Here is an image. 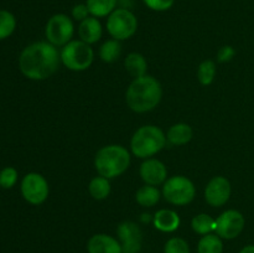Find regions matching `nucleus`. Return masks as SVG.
I'll list each match as a JSON object with an SVG mask.
<instances>
[{
  "label": "nucleus",
  "mask_w": 254,
  "mask_h": 253,
  "mask_svg": "<svg viewBox=\"0 0 254 253\" xmlns=\"http://www.w3.org/2000/svg\"><path fill=\"white\" fill-rule=\"evenodd\" d=\"M61 57L56 46L49 41H37L25 47L19 57V68L26 78L44 81L59 69Z\"/></svg>",
  "instance_id": "f257e3e1"
},
{
  "label": "nucleus",
  "mask_w": 254,
  "mask_h": 253,
  "mask_svg": "<svg viewBox=\"0 0 254 253\" xmlns=\"http://www.w3.org/2000/svg\"><path fill=\"white\" fill-rule=\"evenodd\" d=\"M163 98V88L155 77L145 74L134 78L126 93V102L135 113H146L153 111Z\"/></svg>",
  "instance_id": "f03ea898"
},
{
  "label": "nucleus",
  "mask_w": 254,
  "mask_h": 253,
  "mask_svg": "<svg viewBox=\"0 0 254 253\" xmlns=\"http://www.w3.org/2000/svg\"><path fill=\"white\" fill-rule=\"evenodd\" d=\"M130 165V153L119 144H109L97 151L94 156V168L101 176L114 179L128 170Z\"/></svg>",
  "instance_id": "7ed1b4c3"
},
{
  "label": "nucleus",
  "mask_w": 254,
  "mask_h": 253,
  "mask_svg": "<svg viewBox=\"0 0 254 253\" xmlns=\"http://www.w3.org/2000/svg\"><path fill=\"white\" fill-rule=\"evenodd\" d=\"M166 134L156 126H143L136 129L130 139V151L134 156L149 159L163 150L166 145Z\"/></svg>",
  "instance_id": "20e7f679"
},
{
  "label": "nucleus",
  "mask_w": 254,
  "mask_h": 253,
  "mask_svg": "<svg viewBox=\"0 0 254 253\" xmlns=\"http://www.w3.org/2000/svg\"><path fill=\"white\" fill-rule=\"evenodd\" d=\"M61 63L74 72L86 71L94 60V51L91 45L82 40H72L60 51Z\"/></svg>",
  "instance_id": "39448f33"
},
{
  "label": "nucleus",
  "mask_w": 254,
  "mask_h": 253,
  "mask_svg": "<svg viewBox=\"0 0 254 253\" xmlns=\"http://www.w3.org/2000/svg\"><path fill=\"white\" fill-rule=\"evenodd\" d=\"M164 198L175 206H185L192 202L196 189L192 181L184 175H174L166 179L161 190Z\"/></svg>",
  "instance_id": "423d86ee"
},
{
  "label": "nucleus",
  "mask_w": 254,
  "mask_h": 253,
  "mask_svg": "<svg viewBox=\"0 0 254 253\" xmlns=\"http://www.w3.org/2000/svg\"><path fill=\"white\" fill-rule=\"evenodd\" d=\"M138 30V19L129 9L118 7L107 20V31L118 41L130 39Z\"/></svg>",
  "instance_id": "0eeeda50"
},
{
  "label": "nucleus",
  "mask_w": 254,
  "mask_h": 253,
  "mask_svg": "<svg viewBox=\"0 0 254 253\" xmlns=\"http://www.w3.org/2000/svg\"><path fill=\"white\" fill-rule=\"evenodd\" d=\"M74 34V26L71 17L66 14H55L47 21L45 27V35L50 44L56 47H64L72 41Z\"/></svg>",
  "instance_id": "6e6552de"
},
{
  "label": "nucleus",
  "mask_w": 254,
  "mask_h": 253,
  "mask_svg": "<svg viewBox=\"0 0 254 253\" xmlns=\"http://www.w3.org/2000/svg\"><path fill=\"white\" fill-rule=\"evenodd\" d=\"M20 191L26 202L39 206L47 200L50 193L49 183L39 173H29L22 178Z\"/></svg>",
  "instance_id": "1a4fd4ad"
},
{
  "label": "nucleus",
  "mask_w": 254,
  "mask_h": 253,
  "mask_svg": "<svg viewBox=\"0 0 254 253\" xmlns=\"http://www.w3.org/2000/svg\"><path fill=\"white\" fill-rule=\"evenodd\" d=\"M246 226V218L238 210H226L216 218V235L222 240H233L242 233Z\"/></svg>",
  "instance_id": "9d476101"
},
{
  "label": "nucleus",
  "mask_w": 254,
  "mask_h": 253,
  "mask_svg": "<svg viewBox=\"0 0 254 253\" xmlns=\"http://www.w3.org/2000/svg\"><path fill=\"white\" fill-rule=\"evenodd\" d=\"M232 186L225 176H215L208 181L205 189V200L212 207H221L231 197Z\"/></svg>",
  "instance_id": "9b49d317"
},
{
  "label": "nucleus",
  "mask_w": 254,
  "mask_h": 253,
  "mask_svg": "<svg viewBox=\"0 0 254 253\" xmlns=\"http://www.w3.org/2000/svg\"><path fill=\"white\" fill-rule=\"evenodd\" d=\"M117 235L121 241L123 253H138L141 248L143 233L140 227L133 221H124L119 223Z\"/></svg>",
  "instance_id": "f8f14e48"
},
{
  "label": "nucleus",
  "mask_w": 254,
  "mask_h": 253,
  "mask_svg": "<svg viewBox=\"0 0 254 253\" xmlns=\"http://www.w3.org/2000/svg\"><path fill=\"white\" fill-rule=\"evenodd\" d=\"M139 175L146 185L158 186L165 183L168 179V168L163 161L149 158L141 163Z\"/></svg>",
  "instance_id": "ddd939ff"
},
{
  "label": "nucleus",
  "mask_w": 254,
  "mask_h": 253,
  "mask_svg": "<svg viewBox=\"0 0 254 253\" xmlns=\"http://www.w3.org/2000/svg\"><path fill=\"white\" fill-rule=\"evenodd\" d=\"M88 253H123L118 240L106 233H97L89 238L87 243Z\"/></svg>",
  "instance_id": "4468645a"
},
{
  "label": "nucleus",
  "mask_w": 254,
  "mask_h": 253,
  "mask_svg": "<svg viewBox=\"0 0 254 253\" xmlns=\"http://www.w3.org/2000/svg\"><path fill=\"white\" fill-rule=\"evenodd\" d=\"M153 223L156 230L165 233H171L175 232L180 227L181 220L178 212H175L174 210H170V208H161V210L156 211L155 215H154Z\"/></svg>",
  "instance_id": "2eb2a0df"
},
{
  "label": "nucleus",
  "mask_w": 254,
  "mask_h": 253,
  "mask_svg": "<svg viewBox=\"0 0 254 253\" xmlns=\"http://www.w3.org/2000/svg\"><path fill=\"white\" fill-rule=\"evenodd\" d=\"M102 34H103V29H102V24L98 20V17L89 16L86 20L79 22V40L84 41L86 44L92 45L98 42L101 40Z\"/></svg>",
  "instance_id": "dca6fc26"
},
{
  "label": "nucleus",
  "mask_w": 254,
  "mask_h": 253,
  "mask_svg": "<svg viewBox=\"0 0 254 253\" xmlns=\"http://www.w3.org/2000/svg\"><path fill=\"white\" fill-rule=\"evenodd\" d=\"M193 136V130L189 124L186 123H176L169 128L166 133V139L173 145H185L190 143Z\"/></svg>",
  "instance_id": "f3484780"
},
{
  "label": "nucleus",
  "mask_w": 254,
  "mask_h": 253,
  "mask_svg": "<svg viewBox=\"0 0 254 253\" xmlns=\"http://www.w3.org/2000/svg\"><path fill=\"white\" fill-rule=\"evenodd\" d=\"M124 67L128 71L130 76L134 78H139V77L145 76L146 71H148V62H146L145 57L139 52H131L124 60Z\"/></svg>",
  "instance_id": "a211bd4d"
},
{
  "label": "nucleus",
  "mask_w": 254,
  "mask_h": 253,
  "mask_svg": "<svg viewBox=\"0 0 254 253\" xmlns=\"http://www.w3.org/2000/svg\"><path fill=\"white\" fill-rule=\"evenodd\" d=\"M161 192L156 186L144 185L138 189L135 193V200L143 207H153L160 201Z\"/></svg>",
  "instance_id": "6ab92c4d"
},
{
  "label": "nucleus",
  "mask_w": 254,
  "mask_h": 253,
  "mask_svg": "<svg viewBox=\"0 0 254 253\" xmlns=\"http://www.w3.org/2000/svg\"><path fill=\"white\" fill-rule=\"evenodd\" d=\"M89 14L94 17L109 16L117 9L118 0H87Z\"/></svg>",
  "instance_id": "aec40b11"
},
{
  "label": "nucleus",
  "mask_w": 254,
  "mask_h": 253,
  "mask_svg": "<svg viewBox=\"0 0 254 253\" xmlns=\"http://www.w3.org/2000/svg\"><path fill=\"white\" fill-rule=\"evenodd\" d=\"M88 191L89 195L94 198V200H106L111 193V183L109 179L104 178V176H96L92 179L88 184Z\"/></svg>",
  "instance_id": "412c9836"
},
{
  "label": "nucleus",
  "mask_w": 254,
  "mask_h": 253,
  "mask_svg": "<svg viewBox=\"0 0 254 253\" xmlns=\"http://www.w3.org/2000/svg\"><path fill=\"white\" fill-rule=\"evenodd\" d=\"M222 238L216 233H208L201 237L197 243V253H222Z\"/></svg>",
  "instance_id": "4be33fe9"
},
{
  "label": "nucleus",
  "mask_w": 254,
  "mask_h": 253,
  "mask_svg": "<svg viewBox=\"0 0 254 253\" xmlns=\"http://www.w3.org/2000/svg\"><path fill=\"white\" fill-rule=\"evenodd\" d=\"M191 227L197 235H208L216 230V220L207 213H198L191 220Z\"/></svg>",
  "instance_id": "5701e85b"
},
{
  "label": "nucleus",
  "mask_w": 254,
  "mask_h": 253,
  "mask_svg": "<svg viewBox=\"0 0 254 253\" xmlns=\"http://www.w3.org/2000/svg\"><path fill=\"white\" fill-rule=\"evenodd\" d=\"M122 54L121 41L116 39L107 40L101 47H99V57L106 63H112L117 61Z\"/></svg>",
  "instance_id": "b1692460"
},
{
  "label": "nucleus",
  "mask_w": 254,
  "mask_h": 253,
  "mask_svg": "<svg viewBox=\"0 0 254 253\" xmlns=\"http://www.w3.org/2000/svg\"><path fill=\"white\" fill-rule=\"evenodd\" d=\"M217 72L215 61L212 60H205L200 63L197 68V79L202 86H210L213 82Z\"/></svg>",
  "instance_id": "393cba45"
},
{
  "label": "nucleus",
  "mask_w": 254,
  "mask_h": 253,
  "mask_svg": "<svg viewBox=\"0 0 254 253\" xmlns=\"http://www.w3.org/2000/svg\"><path fill=\"white\" fill-rule=\"evenodd\" d=\"M16 27V19L7 10H0V40H5L12 35Z\"/></svg>",
  "instance_id": "a878e982"
},
{
  "label": "nucleus",
  "mask_w": 254,
  "mask_h": 253,
  "mask_svg": "<svg viewBox=\"0 0 254 253\" xmlns=\"http://www.w3.org/2000/svg\"><path fill=\"white\" fill-rule=\"evenodd\" d=\"M17 179H19V174L15 168L6 166V168L1 169L0 170V188L9 190L12 186H15V184L17 183Z\"/></svg>",
  "instance_id": "bb28decb"
},
{
  "label": "nucleus",
  "mask_w": 254,
  "mask_h": 253,
  "mask_svg": "<svg viewBox=\"0 0 254 253\" xmlns=\"http://www.w3.org/2000/svg\"><path fill=\"white\" fill-rule=\"evenodd\" d=\"M164 253H190V247L184 238L173 237L164 246Z\"/></svg>",
  "instance_id": "cd10ccee"
},
{
  "label": "nucleus",
  "mask_w": 254,
  "mask_h": 253,
  "mask_svg": "<svg viewBox=\"0 0 254 253\" xmlns=\"http://www.w3.org/2000/svg\"><path fill=\"white\" fill-rule=\"evenodd\" d=\"M143 2L154 11H166L173 7L175 0H143Z\"/></svg>",
  "instance_id": "c85d7f7f"
},
{
  "label": "nucleus",
  "mask_w": 254,
  "mask_h": 253,
  "mask_svg": "<svg viewBox=\"0 0 254 253\" xmlns=\"http://www.w3.org/2000/svg\"><path fill=\"white\" fill-rule=\"evenodd\" d=\"M72 17L77 21H83L87 17H89V10L87 4H77L72 9Z\"/></svg>",
  "instance_id": "c756f323"
},
{
  "label": "nucleus",
  "mask_w": 254,
  "mask_h": 253,
  "mask_svg": "<svg viewBox=\"0 0 254 253\" xmlns=\"http://www.w3.org/2000/svg\"><path fill=\"white\" fill-rule=\"evenodd\" d=\"M236 50L233 49L230 45H226V46H222L217 52V60L220 62H228L235 57Z\"/></svg>",
  "instance_id": "7c9ffc66"
},
{
  "label": "nucleus",
  "mask_w": 254,
  "mask_h": 253,
  "mask_svg": "<svg viewBox=\"0 0 254 253\" xmlns=\"http://www.w3.org/2000/svg\"><path fill=\"white\" fill-rule=\"evenodd\" d=\"M240 253H254V245H248L240 251Z\"/></svg>",
  "instance_id": "2f4dec72"
}]
</instances>
